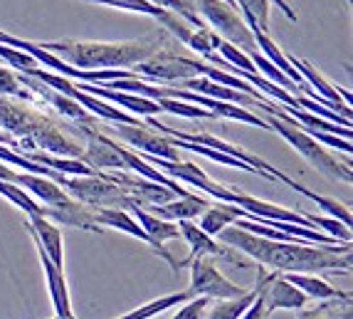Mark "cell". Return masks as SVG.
<instances>
[{
	"instance_id": "6da1fadb",
	"label": "cell",
	"mask_w": 353,
	"mask_h": 319,
	"mask_svg": "<svg viewBox=\"0 0 353 319\" xmlns=\"http://www.w3.org/2000/svg\"><path fill=\"white\" fill-rule=\"evenodd\" d=\"M220 242L235 248L252 258L259 265L272 267L279 275L296 272V275H316V272H341L348 275L351 267V242L341 245H312V242H279L252 235L230 225L220 233Z\"/></svg>"
},
{
	"instance_id": "7a4b0ae2",
	"label": "cell",
	"mask_w": 353,
	"mask_h": 319,
	"mask_svg": "<svg viewBox=\"0 0 353 319\" xmlns=\"http://www.w3.org/2000/svg\"><path fill=\"white\" fill-rule=\"evenodd\" d=\"M42 50L52 52L74 70H124L136 67L161 52V37L151 35L129 42L99 40H50L37 42Z\"/></svg>"
},
{
	"instance_id": "3957f363",
	"label": "cell",
	"mask_w": 353,
	"mask_h": 319,
	"mask_svg": "<svg viewBox=\"0 0 353 319\" xmlns=\"http://www.w3.org/2000/svg\"><path fill=\"white\" fill-rule=\"evenodd\" d=\"M259 109H265L267 112V126H270V131H277L279 136H282L284 142L289 144V146L294 148V151H299L301 156H304L309 164L314 166V168H319V171H324L326 176L336 178V181H343V184H351L353 181V173H351V166L348 164H341L339 159H334V156L326 151L324 146L319 142H314L312 136L306 134L304 129H301L299 124H296L294 119L289 117L287 112H284L282 106H274L270 104V102H262L259 104Z\"/></svg>"
},
{
	"instance_id": "277c9868",
	"label": "cell",
	"mask_w": 353,
	"mask_h": 319,
	"mask_svg": "<svg viewBox=\"0 0 353 319\" xmlns=\"http://www.w3.org/2000/svg\"><path fill=\"white\" fill-rule=\"evenodd\" d=\"M190 3L195 6V12L201 15L203 23H205L220 40L235 45L237 50H242V52H248V55L257 52L252 30L242 20L237 8L228 6L223 0H190Z\"/></svg>"
},
{
	"instance_id": "5b68a950",
	"label": "cell",
	"mask_w": 353,
	"mask_h": 319,
	"mask_svg": "<svg viewBox=\"0 0 353 319\" xmlns=\"http://www.w3.org/2000/svg\"><path fill=\"white\" fill-rule=\"evenodd\" d=\"M59 186L72 201L89 208H124L126 211L134 201L117 184H112L104 173H99V176H65V181Z\"/></svg>"
},
{
	"instance_id": "8992f818",
	"label": "cell",
	"mask_w": 353,
	"mask_h": 319,
	"mask_svg": "<svg viewBox=\"0 0 353 319\" xmlns=\"http://www.w3.org/2000/svg\"><path fill=\"white\" fill-rule=\"evenodd\" d=\"M245 292H248L245 287H237L235 282H230L210 258H195L190 262V297H208L210 302H218L235 300V297H242Z\"/></svg>"
},
{
	"instance_id": "52a82bcc",
	"label": "cell",
	"mask_w": 353,
	"mask_h": 319,
	"mask_svg": "<svg viewBox=\"0 0 353 319\" xmlns=\"http://www.w3.org/2000/svg\"><path fill=\"white\" fill-rule=\"evenodd\" d=\"M136 77H148L151 82H185V79H193L198 77V72H195L193 59L188 57H181V55H173V52H159L153 55L151 59L141 62V65L131 67Z\"/></svg>"
},
{
	"instance_id": "ba28073f",
	"label": "cell",
	"mask_w": 353,
	"mask_h": 319,
	"mask_svg": "<svg viewBox=\"0 0 353 319\" xmlns=\"http://www.w3.org/2000/svg\"><path fill=\"white\" fill-rule=\"evenodd\" d=\"M114 134L126 142L131 148H136V154L153 156V159H163V161H181L178 156V148L173 146V139H165L159 131L143 126H129V124H114Z\"/></svg>"
},
{
	"instance_id": "9c48e42d",
	"label": "cell",
	"mask_w": 353,
	"mask_h": 319,
	"mask_svg": "<svg viewBox=\"0 0 353 319\" xmlns=\"http://www.w3.org/2000/svg\"><path fill=\"white\" fill-rule=\"evenodd\" d=\"M259 282H262V302H265V312L272 317V312L277 309H289V312H301L306 309L309 300L296 290L294 284H289L279 272L267 275L265 270H259Z\"/></svg>"
},
{
	"instance_id": "30bf717a",
	"label": "cell",
	"mask_w": 353,
	"mask_h": 319,
	"mask_svg": "<svg viewBox=\"0 0 353 319\" xmlns=\"http://www.w3.org/2000/svg\"><path fill=\"white\" fill-rule=\"evenodd\" d=\"M92 211H94V220H97V225H99L101 231H104V228H114V231H121V233H126V235L139 238V240L148 242V245L153 248V253L161 255V258L171 265V270L178 272V262L173 260V255L168 253L165 248H159V245H156V242H153L151 238L143 233V228L136 223L134 215H131L129 211H124V208H92Z\"/></svg>"
},
{
	"instance_id": "8fae6325",
	"label": "cell",
	"mask_w": 353,
	"mask_h": 319,
	"mask_svg": "<svg viewBox=\"0 0 353 319\" xmlns=\"http://www.w3.org/2000/svg\"><path fill=\"white\" fill-rule=\"evenodd\" d=\"M178 231H181V238L188 242L190 255L188 260H183L181 265H190L195 258H225V260L237 262V258L228 250V245H220L215 238H210L208 233H203L198 228V223L193 220H178Z\"/></svg>"
},
{
	"instance_id": "7c38bea8",
	"label": "cell",
	"mask_w": 353,
	"mask_h": 319,
	"mask_svg": "<svg viewBox=\"0 0 353 319\" xmlns=\"http://www.w3.org/2000/svg\"><path fill=\"white\" fill-rule=\"evenodd\" d=\"M25 228H28L32 242H37L45 250V255H48L59 270H65V240H62L59 225H54L48 218H42V215H28Z\"/></svg>"
},
{
	"instance_id": "4fadbf2b",
	"label": "cell",
	"mask_w": 353,
	"mask_h": 319,
	"mask_svg": "<svg viewBox=\"0 0 353 319\" xmlns=\"http://www.w3.org/2000/svg\"><path fill=\"white\" fill-rule=\"evenodd\" d=\"M35 248H37V258H40L42 272H45V280H48V290H50V300H52V307H54V317H59V319H74L65 270H59V267L54 265L52 260H50L48 255H45V250H42L37 242H35Z\"/></svg>"
},
{
	"instance_id": "5bb4252c",
	"label": "cell",
	"mask_w": 353,
	"mask_h": 319,
	"mask_svg": "<svg viewBox=\"0 0 353 319\" xmlns=\"http://www.w3.org/2000/svg\"><path fill=\"white\" fill-rule=\"evenodd\" d=\"M84 134H87L89 142H87V146H84L82 161L89 166V168H94L97 173L126 171L124 161L119 159V154L114 151L109 136L97 134V131H92V129H84Z\"/></svg>"
},
{
	"instance_id": "9a60e30c",
	"label": "cell",
	"mask_w": 353,
	"mask_h": 319,
	"mask_svg": "<svg viewBox=\"0 0 353 319\" xmlns=\"http://www.w3.org/2000/svg\"><path fill=\"white\" fill-rule=\"evenodd\" d=\"M42 218L52 220L54 225H67V228H79V231L101 233V228L94 220V211L89 206L72 201V198L67 203H62V206H45Z\"/></svg>"
},
{
	"instance_id": "2e32d148",
	"label": "cell",
	"mask_w": 353,
	"mask_h": 319,
	"mask_svg": "<svg viewBox=\"0 0 353 319\" xmlns=\"http://www.w3.org/2000/svg\"><path fill=\"white\" fill-rule=\"evenodd\" d=\"M237 220H252L250 213H245L242 208L232 206V203H210L205 211L201 213V228L203 233H208L210 238H218L225 228L235 225Z\"/></svg>"
},
{
	"instance_id": "e0dca14e",
	"label": "cell",
	"mask_w": 353,
	"mask_h": 319,
	"mask_svg": "<svg viewBox=\"0 0 353 319\" xmlns=\"http://www.w3.org/2000/svg\"><path fill=\"white\" fill-rule=\"evenodd\" d=\"M210 206L205 195H185V198H176L171 203H163V206H146L148 213L159 215L161 220H168V223H178V220H195L201 218V213Z\"/></svg>"
},
{
	"instance_id": "ac0fdd59",
	"label": "cell",
	"mask_w": 353,
	"mask_h": 319,
	"mask_svg": "<svg viewBox=\"0 0 353 319\" xmlns=\"http://www.w3.org/2000/svg\"><path fill=\"white\" fill-rule=\"evenodd\" d=\"M15 186H20L23 191H28L40 206H62L70 201V195L62 191V186L50 181L45 176H35V173H23L18 171L15 176Z\"/></svg>"
},
{
	"instance_id": "d6986e66",
	"label": "cell",
	"mask_w": 353,
	"mask_h": 319,
	"mask_svg": "<svg viewBox=\"0 0 353 319\" xmlns=\"http://www.w3.org/2000/svg\"><path fill=\"white\" fill-rule=\"evenodd\" d=\"M126 211L134 215V220L143 228V233H146L148 238H151L159 248H165L163 242L168 240H178L181 238V231H178L176 223H168V220H161L159 215H153V213H148L146 208L139 206V201H131V206L126 208Z\"/></svg>"
},
{
	"instance_id": "ffe728a7",
	"label": "cell",
	"mask_w": 353,
	"mask_h": 319,
	"mask_svg": "<svg viewBox=\"0 0 353 319\" xmlns=\"http://www.w3.org/2000/svg\"><path fill=\"white\" fill-rule=\"evenodd\" d=\"M289 284H294L296 290L306 297V300H319V302H326V300H343L348 302L351 295L339 287H331L326 280H321L319 275H296V272H287L282 275Z\"/></svg>"
},
{
	"instance_id": "44dd1931",
	"label": "cell",
	"mask_w": 353,
	"mask_h": 319,
	"mask_svg": "<svg viewBox=\"0 0 353 319\" xmlns=\"http://www.w3.org/2000/svg\"><path fill=\"white\" fill-rule=\"evenodd\" d=\"M259 295V282L254 284L252 290H248L242 297H235V300H218L210 302L205 317L203 319H240L242 314L248 312V307L257 300Z\"/></svg>"
},
{
	"instance_id": "7402d4cb",
	"label": "cell",
	"mask_w": 353,
	"mask_h": 319,
	"mask_svg": "<svg viewBox=\"0 0 353 319\" xmlns=\"http://www.w3.org/2000/svg\"><path fill=\"white\" fill-rule=\"evenodd\" d=\"M188 300H190L188 292H173V295L156 297V300L146 302L141 307H136V309H131V312L121 314V317H114V319H151V317H156V314L165 312V309L181 307L183 302H188Z\"/></svg>"
},
{
	"instance_id": "603a6c76",
	"label": "cell",
	"mask_w": 353,
	"mask_h": 319,
	"mask_svg": "<svg viewBox=\"0 0 353 319\" xmlns=\"http://www.w3.org/2000/svg\"><path fill=\"white\" fill-rule=\"evenodd\" d=\"M0 195H3L6 201H10L15 208H20L25 215H42V213H45V206H40V203H37L35 198L28 193V191H23L20 186H15V184L0 181Z\"/></svg>"
},
{
	"instance_id": "cb8c5ba5",
	"label": "cell",
	"mask_w": 353,
	"mask_h": 319,
	"mask_svg": "<svg viewBox=\"0 0 353 319\" xmlns=\"http://www.w3.org/2000/svg\"><path fill=\"white\" fill-rule=\"evenodd\" d=\"M87 3L109 6V8H117V10L139 12V15H148V18H156V20L165 12V8L156 6V3H151V0H87Z\"/></svg>"
},
{
	"instance_id": "d4e9b609",
	"label": "cell",
	"mask_w": 353,
	"mask_h": 319,
	"mask_svg": "<svg viewBox=\"0 0 353 319\" xmlns=\"http://www.w3.org/2000/svg\"><path fill=\"white\" fill-rule=\"evenodd\" d=\"M173 146H176V148H185V151H193V154H201V156H205V159H210V161H218V164H223V166H230V168H240V171L257 173L254 168H250V166L242 164V161L232 159V156L220 154V151H215V148L201 146V144H185V142H178V139H173ZM257 176H259V173H257Z\"/></svg>"
},
{
	"instance_id": "484cf974",
	"label": "cell",
	"mask_w": 353,
	"mask_h": 319,
	"mask_svg": "<svg viewBox=\"0 0 353 319\" xmlns=\"http://www.w3.org/2000/svg\"><path fill=\"white\" fill-rule=\"evenodd\" d=\"M0 59L8 62L10 67H15V70H20V72H28V70L40 67L35 62V57H30L28 52H23V50H18V48H10V45H0Z\"/></svg>"
},
{
	"instance_id": "4316f807",
	"label": "cell",
	"mask_w": 353,
	"mask_h": 319,
	"mask_svg": "<svg viewBox=\"0 0 353 319\" xmlns=\"http://www.w3.org/2000/svg\"><path fill=\"white\" fill-rule=\"evenodd\" d=\"M0 95L18 97V99H32V95L20 84L18 75H12V72L6 70V67H0Z\"/></svg>"
},
{
	"instance_id": "83f0119b",
	"label": "cell",
	"mask_w": 353,
	"mask_h": 319,
	"mask_svg": "<svg viewBox=\"0 0 353 319\" xmlns=\"http://www.w3.org/2000/svg\"><path fill=\"white\" fill-rule=\"evenodd\" d=\"M208 307H210V300H208V297H190L188 302H183L181 309H178L171 319H203Z\"/></svg>"
},
{
	"instance_id": "f1b7e54d",
	"label": "cell",
	"mask_w": 353,
	"mask_h": 319,
	"mask_svg": "<svg viewBox=\"0 0 353 319\" xmlns=\"http://www.w3.org/2000/svg\"><path fill=\"white\" fill-rule=\"evenodd\" d=\"M304 131L312 136L314 142L321 144V146H331V148H339V151H346V154H351V142H348V139H341V136L326 134V131H316V129H304Z\"/></svg>"
},
{
	"instance_id": "f546056e",
	"label": "cell",
	"mask_w": 353,
	"mask_h": 319,
	"mask_svg": "<svg viewBox=\"0 0 353 319\" xmlns=\"http://www.w3.org/2000/svg\"><path fill=\"white\" fill-rule=\"evenodd\" d=\"M257 282H259V278H257ZM240 319H270V314L265 312V302H262V282H259V295H257V300L252 302L248 307V312L242 314Z\"/></svg>"
},
{
	"instance_id": "4dcf8cb0",
	"label": "cell",
	"mask_w": 353,
	"mask_h": 319,
	"mask_svg": "<svg viewBox=\"0 0 353 319\" xmlns=\"http://www.w3.org/2000/svg\"><path fill=\"white\" fill-rule=\"evenodd\" d=\"M296 319H334L331 317V304H321L316 309H301V312H296Z\"/></svg>"
},
{
	"instance_id": "1f68e13d",
	"label": "cell",
	"mask_w": 353,
	"mask_h": 319,
	"mask_svg": "<svg viewBox=\"0 0 353 319\" xmlns=\"http://www.w3.org/2000/svg\"><path fill=\"white\" fill-rule=\"evenodd\" d=\"M270 3H274V6H277L279 10H282L284 15H287V18L292 20V23H299V15H296V12L292 10V6H287V0H270Z\"/></svg>"
},
{
	"instance_id": "d6a6232c",
	"label": "cell",
	"mask_w": 353,
	"mask_h": 319,
	"mask_svg": "<svg viewBox=\"0 0 353 319\" xmlns=\"http://www.w3.org/2000/svg\"><path fill=\"white\" fill-rule=\"evenodd\" d=\"M223 3H228V6H232V8H237V3H235V0H223Z\"/></svg>"
},
{
	"instance_id": "836d02e7",
	"label": "cell",
	"mask_w": 353,
	"mask_h": 319,
	"mask_svg": "<svg viewBox=\"0 0 353 319\" xmlns=\"http://www.w3.org/2000/svg\"><path fill=\"white\" fill-rule=\"evenodd\" d=\"M50 319H59V317H50Z\"/></svg>"
}]
</instances>
